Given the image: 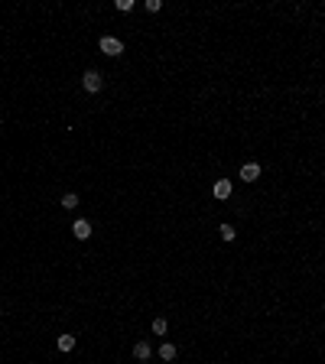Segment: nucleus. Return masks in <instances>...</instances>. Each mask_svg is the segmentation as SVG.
I'll return each mask as SVG.
<instances>
[{"instance_id": "obj_2", "label": "nucleus", "mask_w": 325, "mask_h": 364, "mask_svg": "<svg viewBox=\"0 0 325 364\" xmlns=\"http://www.w3.org/2000/svg\"><path fill=\"white\" fill-rule=\"evenodd\" d=\"M101 52L104 55H120L124 52V43H120L117 36H101Z\"/></svg>"}, {"instance_id": "obj_3", "label": "nucleus", "mask_w": 325, "mask_h": 364, "mask_svg": "<svg viewBox=\"0 0 325 364\" xmlns=\"http://www.w3.org/2000/svg\"><path fill=\"white\" fill-rule=\"evenodd\" d=\"M241 179H244V182L260 179V166H257V163H244V166H241Z\"/></svg>"}, {"instance_id": "obj_11", "label": "nucleus", "mask_w": 325, "mask_h": 364, "mask_svg": "<svg viewBox=\"0 0 325 364\" xmlns=\"http://www.w3.org/2000/svg\"><path fill=\"white\" fill-rule=\"evenodd\" d=\"M75 205H78V195H75V192L62 195V208H75Z\"/></svg>"}, {"instance_id": "obj_12", "label": "nucleus", "mask_w": 325, "mask_h": 364, "mask_svg": "<svg viewBox=\"0 0 325 364\" xmlns=\"http://www.w3.org/2000/svg\"><path fill=\"white\" fill-rule=\"evenodd\" d=\"M160 7H162L160 0H146V10H150V13H160Z\"/></svg>"}, {"instance_id": "obj_4", "label": "nucleus", "mask_w": 325, "mask_h": 364, "mask_svg": "<svg viewBox=\"0 0 325 364\" xmlns=\"http://www.w3.org/2000/svg\"><path fill=\"white\" fill-rule=\"evenodd\" d=\"M231 192H234V185H231L228 179H218V182H215V199H221V202H225V199H231Z\"/></svg>"}, {"instance_id": "obj_7", "label": "nucleus", "mask_w": 325, "mask_h": 364, "mask_svg": "<svg viewBox=\"0 0 325 364\" xmlns=\"http://www.w3.org/2000/svg\"><path fill=\"white\" fill-rule=\"evenodd\" d=\"M160 358H162V361H173V358H176V345L162 342V345H160Z\"/></svg>"}, {"instance_id": "obj_1", "label": "nucleus", "mask_w": 325, "mask_h": 364, "mask_svg": "<svg viewBox=\"0 0 325 364\" xmlns=\"http://www.w3.org/2000/svg\"><path fill=\"white\" fill-rule=\"evenodd\" d=\"M81 88H85L88 95H98V91L104 88V78H101V72H85V78H81Z\"/></svg>"}, {"instance_id": "obj_5", "label": "nucleus", "mask_w": 325, "mask_h": 364, "mask_svg": "<svg viewBox=\"0 0 325 364\" xmlns=\"http://www.w3.org/2000/svg\"><path fill=\"white\" fill-rule=\"evenodd\" d=\"M72 234H75L78 241H88V237H91V225H88V221H75V225H72Z\"/></svg>"}, {"instance_id": "obj_9", "label": "nucleus", "mask_w": 325, "mask_h": 364, "mask_svg": "<svg viewBox=\"0 0 325 364\" xmlns=\"http://www.w3.org/2000/svg\"><path fill=\"white\" fill-rule=\"evenodd\" d=\"M218 234H221V241H234V237H238V231H234L231 225H221V228H218Z\"/></svg>"}, {"instance_id": "obj_6", "label": "nucleus", "mask_w": 325, "mask_h": 364, "mask_svg": "<svg viewBox=\"0 0 325 364\" xmlns=\"http://www.w3.org/2000/svg\"><path fill=\"white\" fill-rule=\"evenodd\" d=\"M150 354H153L150 342H137V345H133V358H137V361H146Z\"/></svg>"}, {"instance_id": "obj_8", "label": "nucleus", "mask_w": 325, "mask_h": 364, "mask_svg": "<svg viewBox=\"0 0 325 364\" xmlns=\"http://www.w3.org/2000/svg\"><path fill=\"white\" fill-rule=\"evenodd\" d=\"M75 348V335H59V351H72Z\"/></svg>"}, {"instance_id": "obj_10", "label": "nucleus", "mask_w": 325, "mask_h": 364, "mask_svg": "<svg viewBox=\"0 0 325 364\" xmlns=\"http://www.w3.org/2000/svg\"><path fill=\"white\" fill-rule=\"evenodd\" d=\"M166 329H169V322L162 319V315H160V319H153V332H156V335H166Z\"/></svg>"}]
</instances>
